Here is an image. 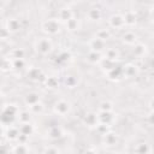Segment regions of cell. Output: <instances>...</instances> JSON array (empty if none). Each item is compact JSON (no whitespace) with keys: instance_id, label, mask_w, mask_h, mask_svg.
<instances>
[{"instance_id":"cell-1","label":"cell","mask_w":154,"mask_h":154,"mask_svg":"<svg viewBox=\"0 0 154 154\" xmlns=\"http://www.w3.org/2000/svg\"><path fill=\"white\" fill-rule=\"evenodd\" d=\"M51 49V42L47 40V38H43V40H40L37 42V51H40L41 53H48Z\"/></svg>"},{"instance_id":"cell-2","label":"cell","mask_w":154,"mask_h":154,"mask_svg":"<svg viewBox=\"0 0 154 154\" xmlns=\"http://www.w3.org/2000/svg\"><path fill=\"white\" fill-rule=\"evenodd\" d=\"M69 108H70V106H69V103L65 102V101H60V102H58L57 106H55V111H57L58 113H60V114L66 113V112L69 111Z\"/></svg>"},{"instance_id":"cell-3","label":"cell","mask_w":154,"mask_h":154,"mask_svg":"<svg viewBox=\"0 0 154 154\" xmlns=\"http://www.w3.org/2000/svg\"><path fill=\"white\" fill-rule=\"evenodd\" d=\"M18 28H19V23H18L17 20H10V22H8V29H10V30L16 31Z\"/></svg>"}]
</instances>
